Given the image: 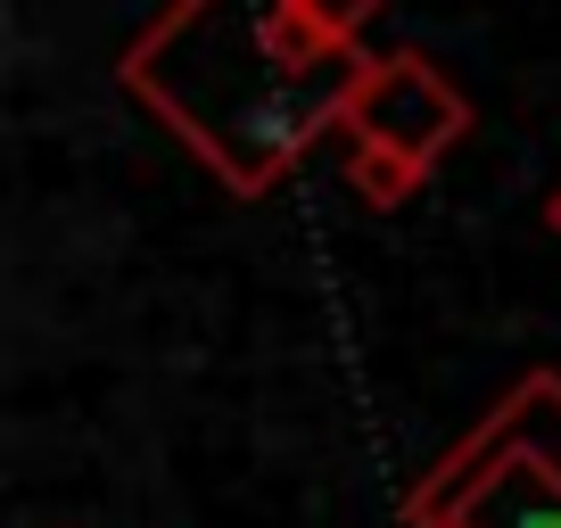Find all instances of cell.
Wrapping results in <instances>:
<instances>
[{
  "mask_svg": "<svg viewBox=\"0 0 561 528\" xmlns=\"http://www.w3.org/2000/svg\"><path fill=\"white\" fill-rule=\"evenodd\" d=\"M545 215H553V231H561V191H553V207H545Z\"/></svg>",
  "mask_w": 561,
  "mask_h": 528,
  "instance_id": "8992f818",
  "label": "cell"
},
{
  "mask_svg": "<svg viewBox=\"0 0 561 528\" xmlns=\"http://www.w3.org/2000/svg\"><path fill=\"white\" fill-rule=\"evenodd\" d=\"M339 133H355V149H388L413 174H430L471 133V100L446 83V67L430 50H364V74H355Z\"/></svg>",
  "mask_w": 561,
  "mask_h": 528,
  "instance_id": "3957f363",
  "label": "cell"
},
{
  "mask_svg": "<svg viewBox=\"0 0 561 528\" xmlns=\"http://www.w3.org/2000/svg\"><path fill=\"white\" fill-rule=\"evenodd\" d=\"M413 528H561V371H528L404 495Z\"/></svg>",
  "mask_w": 561,
  "mask_h": 528,
  "instance_id": "7a4b0ae2",
  "label": "cell"
},
{
  "mask_svg": "<svg viewBox=\"0 0 561 528\" xmlns=\"http://www.w3.org/2000/svg\"><path fill=\"white\" fill-rule=\"evenodd\" d=\"M347 182H355V198H364V207H404L430 174H413V165L388 158V149H355V158H347Z\"/></svg>",
  "mask_w": 561,
  "mask_h": 528,
  "instance_id": "277c9868",
  "label": "cell"
},
{
  "mask_svg": "<svg viewBox=\"0 0 561 528\" xmlns=\"http://www.w3.org/2000/svg\"><path fill=\"white\" fill-rule=\"evenodd\" d=\"M298 9H306V25H314V34L347 42V50H364V25L380 18V0H298Z\"/></svg>",
  "mask_w": 561,
  "mask_h": 528,
  "instance_id": "5b68a950",
  "label": "cell"
},
{
  "mask_svg": "<svg viewBox=\"0 0 561 528\" xmlns=\"http://www.w3.org/2000/svg\"><path fill=\"white\" fill-rule=\"evenodd\" d=\"M355 74L364 50L314 34L298 0H165L116 58V83L231 198H264L331 124H347Z\"/></svg>",
  "mask_w": 561,
  "mask_h": 528,
  "instance_id": "6da1fadb",
  "label": "cell"
}]
</instances>
